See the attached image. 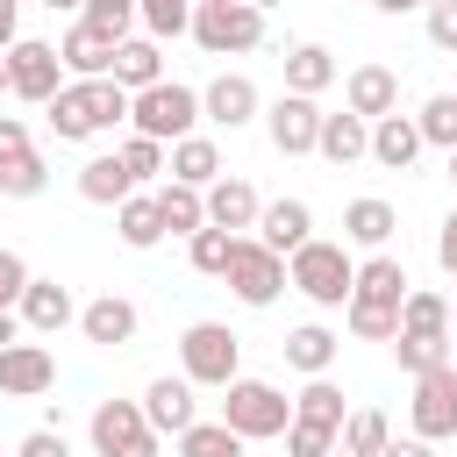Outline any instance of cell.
<instances>
[{
  "instance_id": "43",
  "label": "cell",
  "mask_w": 457,
  "mask_h": 457,
  "mask_svg": "<svg viewBox=\"0 0 457 457\" xmlns=\"http://www.w3.org/2000/svg\"><path fill=\"white\" fill-rule=\"evenodd\" d=\"M343 443V428H328V421H293L286 428V457H328Z\"/></svg>"
},
{
  "instance_id": "54",
  "label": "cell",
  "mask_w": 457,
  "mask_h": 457,
  "mask_svg": "<svg viewBox=\"0 0 457 457\" xmlns=\"http://www.w3.org/2000/svg\"><path fill=\"white\" fill-rule=\"evenodd\" d=\"M7 93H14V86H7V57H0V100H7Z\"/></svg>"
},
{
  "instance_id": "52",
  "label": "cell",
  "mask_w": 457,
  "mask_h": 457,
  "mask_svg": "<svg viewBox=\"0 0 457 457\" xmlns=\"http://www.w3.org/2000/svg\"><path fill=\"white\" fill-rule=\"evenodd\" d=\"M371 7H378V14H414L421 0H371Z\"/></svg>"
},
{
  "instance_id": "23",
  "label": "cell",
  "mask_w": 457,
  "mask_h": 457,
  "mask_svg": "<svg viewBox=\"0 0 457 457\" xmlns=\"http://www.w3.org/2000/svg\"><path fill=\"white\" fill-rule=\"evenodd\" d=\"M314 157L336 164V171L357 164V157H371V121L350 114V107H343V114H321V143H314Z\"/></svg>"
},
{
  "instance_id": "1",
  "label": "cell",
  "mask_w": 457,
  "mask_h": 457,
  "mask_svg": "<svg viewBox=\"0 0 457 457\" xmlns=\"http://www.w3.org/2000/svg\"><path fill=\"white\" fill-rule=\"evenodd\" d=\"M407 293H414L407 264H400L393 250H371V257L357 264V286H350L343 328H350L357 343H393V336H400V300H407Z\"/></svg>"
},
{
  "instance_id": "27",
  "label": "cell",
  "mask_w": 457,
  "mask_h": 457,
  "mask_svg": "<svg viewBox=\"0 0 457 457\" xmlns=\"http://www.w3.org/2000/svg\"><path fill=\"white\" fill-rule=\"evenodd\" d=\"M278 350H286V364H293L300 378H328V364H336L343 336H336V328H321V321H300V328H293Z\"/></svg>"
},
{
  "instance_id": "11",
  "label": "cell",
  "mask_w": 457,
  "mask_h": 457,
  "mask_svg": "<svg viewBox=\"0 0 457 457\" xmlns=\"http://www.w3.org/2000/svg\"><path fill=\"white\" fill-rule=\"evenodd\" d=\"M407 421H414L421 443H450V436H457V364H436V371L414 378Z\"/></svg>"
},
{
  "instance_id": "57",
  "label": "cell",
  "mask_w": 457,
  "mask_h": 457,
  "mask_svg": "<svg viewBox=\"0 0 457 457\" xmlns=\"http://www.w3.org/2000/svg\"><path fill=\"white\" fill-rule=\"evenodd\" d=\"M450 321H457V293H450Z\"/></svg>"
},
{
  "instance_id": "39",
  "label": "cell",
  "mask_w": 457,
  "mask_h": 457,
  "mask_svg": "<svg viewBox=\"0 0 457 457\" xmlns=\"http://www.w3.org/2000/svg\"><path fill=\"white\" fill-rule=\"evenodd\" d=\"M114 150H121V164H129V179H136V186H150V179H164V171H171V150H164V143H150V136H136V129H129Z\"/></svg>"
},
{
  "instance_id": "18",
  "label": "cell",
  "mask_w": 457,
  "mask_h": 457,
  "mask_svg": "<svg viewBox=\"0 0 457 457\" xmlns=\"http://www.w3.org/2000/svg\"><path fill=\"white\" fill-rule=\"evenodd\" d=\"M257 243L278 250V257L307 250V243H314V207H307V200H264V214H257Z\"/></svg>"
},
{
  "instance_id": "10",
  "label": "cell",
  "mask_w": 457,
  "mask_h": 457,
  "mask_svg": "<svg viewBox=\"0 0 457 457\" xmlns=\"http://www.w3.org/2000/svg\"><path fill=\"white\" fill-rule=\"evenodd\" d=\"M286 286H293V278H286V257H278V250H264L257 236H236V257H228V293H236L243 307H271Z\"/></svg>"
},
{
  "instance_id": "44",
  "label": "cell",
  "mask_w": 457,
  "mask_h": 457,
  "mask_svg": "<svg viewBox=\"0 0 457 457\" xmlns=\"http://www.w3.org/2000/svg\"><path fill=\"white\" fill-rule=\"evenodd\" d=\"M29 278H36V271H29V257L0 243V307H21V293H29Z\"/></svg>"
},
{
  "instance_id": "59",
  "label": "cell",
  "mask_w": 457,
  "mask_h": 457,
  "mask_svg": "<svg viewBox=\"0 0 457 457\" xmlns=\"http://www.w3.org/2000/svg\"><path fill=\"white\" fill-rule=\"evenodd\" d=\"M450 364H457V343H450Z\"/></svg>"
},
{
  "instance_id": "25",
  "label": "cell",
  "mask_w": 457,
  "mask_h": 457,
  "mask_svg": "<svg viewBox=\"0 0 457 457\" xmlns=\"http://www.w3.org/2000/svg\"><path fill=\"white\" fill-rule=\"evenodd\" d=\"M107 79H114V86H121V93L136 100V93L164 86V50H157L150 36H129V43L114 50V71H107Z\"/></svg>"
},
{
  "instance_id": "53",
  "label": "cell",
  "mask_w": 457,
  "mask_h": 457,
  "mask_svg": "<svg viewBox=\"0 0 457 457\" xmlns=\"http://www.w3.org/2000/svg\"><path fill=\"white\" fill-rule=\"evenodd\" d=\"M43 7H50V14H57V7H64V14H86V0H43Z\"/></svg>"
},
{
  "instance_id": "41",
  "label": "cell",
  "mask_w": 457,
  "mask_h": 457,
  "mask_svg": "<svg viewBox=\"0 0 457 457\" xmlns=\"http://www.w3.org/2000/svg\"><path fill=\"white\" fill-rule=\"evenodd\" d=\"M50 186V164L29 150V157H14V164H0V200H36Z\"/></svg>"
},
{
  "instance_id": "30",
  "label": "cell",
  "mask_w": 457,
  "mask_h": 457,
  "mask_svg": "<svg viewBox=\"0 0 457 457\" xmlns=\"http://www.w3.org/2000/svg\"><path fill=\"white\" fill-rule=\"evenodd\" d=\"M157 214H164V236H200V228H207V193L164 179V186H157Z\"/></svg>"
},
{
  "instance_id": "15",
  "label": "cell",
  "mask_w": 457,
  "mask_h": 457,
  "mask_svg": "<svg viewBox=\"0 0 457 457\" xmlns=\"http://www.w3.org/2000/svg\"><path fill=\"white\" fill-rule=\"evenodd\" d=\"M57 386V357L43 343H7L0 350V393L7 400H43Z\"/></svg>"
},
{
  "instance_id": "12",
  "label": "cell",
  "mask_w": 457,
  "mask_h": 457,
  "mask_svg": "<svg viewBox=\"0 0 457 457\" xmlns=\"http://www.w3.org/2000/svg\"><path fill=\"white\" fill-rule=\"evenodd\" d=\"M200 114L214 121V129H250V121H264V93H257V79L250 71H221V79H207L200 86Z\"/></svg>"
},
{
  "instance_id": "3",
  "label": "cell",
  "mask_w": 457,
  "mask_h": 457,
  "mask_svg": "<svg viewBox=\"0 0 457 457\" xmlns=\"http://www.w3.org/2000/svg\"><path fill=\"white\" fill-rule=\"evenodd\" d=\"M286 278H293V293H300V300H314V307H350L357 257H350V243L314 236L307 250H293V257H286Z\"/></svg>"
},
{
  "instance_id": "31",
  "label": "cell",
  "mask_w": 457,
  "mask_h": 457,
  "mask_svg": "<svg viewBox=\"0 0 457 457\" xmlns=\"http://www.w3.org/2000/svg\"><path fill=\"white\" fill-rule=\"evenodd\" d=\"M114 236H121L129 250H157V243H164V214H157V193H129V200L114 207Z\"/></svg>"
},
{
  "instance_id": "34",
  "label": "cell",
  "mask_w": 457,
  "mask_h": 457,
  "mask_svg": "<svg viewBox=\"0 0 457 457\" xmlns=\"http://www.w3.org/2000/svg\"><path fill=\"white\" fill-rule=\"evenodd\" d=\"M228 257H236V236L228 228H200V236H186V264L200 271V278H228Z\"/></svg>"
},
{
  "instance_id": "45",
  "label": "cell",
  "mask_w": 457,
  "mask_h": 457,
  "mask_svg": "<svg viewBox=\"0 0 457 457\" xmlns=\"http://www.w3.org/2000/svg\"><path fill=\"white\" fill-rule=\"evenodd\" d=\"M421 14H428V43L457 57V0H436V7H421Z\"/></svg>"
},
{
  "instance_id": "24",
  "label": "cell",
  "mask_w": 457,
  "mask_h": 457,
  "mask_svg": "<svg viewBox=\"0 0 457 457\" xmlns=\"http://www.w3.org/2000/svg\"><path fill=\"white\" fill-rule=\"evenodd\" d=\"M129 193H143V186L129 179L121 150H100V157H86V164H79V200H93V207H121Z\"/></svg>"
},
{
  "instance_id": "47",
  "label": "cell",
  "mask_w": 457,
  "mask_h": 457,
  "mask_svg": "<svg viewBox=\"0 0 457 457\" xmlns=\"http://www.w3.org/2000/svg\"><path fill=\"white\" fill-rule=\"evenodd\" d=\"M36 143H29V121L21 114H0V164H14V157H29Z\"/></svg>"
},
{
  "instance_id": "33",
  "label": "cell",
  "mask_w": 457,
  "mask_h": 457,
  "mask_svg": "<svg viewBox=\"0 0 457 457\" xmlns=\"http://www.w3.org/2000/svg\"><path fill=\"white\" fill-rule=\"evenodd\" d=\"M293 421H328V428H343V421H350L343 386H336V378H307V386L293 393Z\"/></svg>"
},
{
  "instance_id": "32",
  "label": "cell",
  "mask_w": 457,
  "mask_h": 457,
  "mask_svg": "<svg viewBox=\"0 0 457 457\" xmlns=\"http://www.w3.org/2000/svg\"><path fill=\"white\" fill-rule=\"evenodd\" d=\"M400 336H450V293L414 286V293L400 300Z\"/></svg>"
},
{
  "instance_id": "51",
  "label": "cell",
  "mask_w": 457,
  "mask_h": 457,
  "mask_svg": "<svg viewBox=\"0 0 457 457\" xmlns=\"http://www.w3.org/2000/svg\"><path fill=\"white\" fill-rule=\"evenodd\" d=\"M7 343H21V314H14V307H0V350H7Z\"/></svg>"
},
{
  "instance_id": "35",
  "label": "cell",
  "mask_w": 457,
  "mask_h": 457,
  "mask_svg": "<svg viewBox=\"0 0 457 457\" xmlns=\"http://www.w3.org/2000/svg\"><path fill=\"white\" fill-rule=\"evenodd\" d=\"M386 443H393L386 407H350V421H343V450H350V457H378Z\"/></svg>"
},
{
  "instance_id": "26",
  "label": "cell",
  "mask_w": 457,
  "mask_h": 457,
  "mask_svg": "<svg viewBox=\"0 0 457 457\" xmlns=\"http://www.w3.org/2000/svg\"><path fill=\"white\" fill-rule=\"evenodd\" d=\"M393 228H400V214H393V200H378V193H364V200L343 207V243H357V250H386Z\"/></svg>"
},
{
  "instance_id": "16",
  "label": "cell",
  "mask_w": 457,
  "mask_h": 457,
  "mask_svg": "<svg viewBox=\"0 0 457 457\" xmlns=\"http://www.w3.org/2000/svg\"><path fill=\"white\" fill-rule=\"evenodd\" d=\"M343 107L364 114V121L400 114V71H393V64H350V79H343Z\"/></svg>"
},
{
  "instance_id": "40",
  "label": "cell",
  "mask_w": 457,
  "mask_h": 457,
  "mask_svg": "<svg viewBox=\"0 0 457 457\" xmlns=\"http://www.w3.org/2000/svg\"><path fill=\"white\" fill-rule=\"evenodd\" d=\"M393 364H400L407 378H421V371L450 364V336H393Z\"/></svg>"
},
{
  "instance_id": "48",
  "label": "cell",
  "mask_w": 457,
  "mask_h": 457,
  "mask_svg": "<svg viewBox=\"0 0 457 457\" xmlns=\"http://www.w3.org/2000/svg\"><path fill=\"white\" fill-rule=\"evenodd\" d=\"M436 264L457 278V207H450V214H443V228H436Z\"/></svg>"
},
{
  "instance_id": "55",
  "label": "cell",
  "mask_w": 457,
  "mask_h": 457,
  "mask_svg": "<svg viewBox=\"0 0 457 457\" xmlns=\"http://www.w3.org/2000/svg\"><path fill=\"white\" fill-rule=\"evenodd\" d=\"M250 7H257V14H271V7H286V0H250Z\"/></svg>"
},
{
  "instance_id": "46",
  "label": "cell",
  "mask_w": 457,
  "mask_h": 457,
  "mask_svg": "<svg viewBox=\"0 0 457 457\" xmlns=\"http://www.w3.org/2000/svg\"><path fill=\"white\" fill-rule=\"evenodd\" d=\"M14 457H71V436H64V428H29V436L14 443Z\"/></svg>"
},
{
  "instance_id": "58",
  "label": "cell",
  "mask_w": 457,
  "mask_h": 457,
  "mask_svg": "<svg viewBox=\"0 0 457 457\" xmlns=\"http://www.w3.org/2000/svg\"><path fill=\"white\" fill-rule=\"evenodd\" d=\"M450 179H457V150H450Z\"/></svg>"
},
{
  "instance_id": "14",
  "label": "cell",
  "mask_w": 457,
  "mask_h": 457,
  "mask_svg": "<svg viewBox=\"0 0 457 457\" xmlns=\"http://www.w3.org/2000/svg\"><path fill=\"white\" fill-rule=\"evenodd\" d=\"M136 328H143V314H136V300H129V293H100V300H86V307H79V336H86V343H100V350H129V343H136Z\"/></svg>"
},
{
  "instance_id": "8",
  "label": "cell",
  "mask_w": 457,
  "mask_h": 457,
  "mask_svg": "<svg viewBox=\"0 0 457 457\" xmlns=\"http://www.w3.org/2000/svg\"><path fill=\"white\" fill-rule=\"evenodd\" d=\"M86 436H93V457H157V428H150L143 400H100Z\"/></svg>"
},
{
  "instance_id": "13",
  "label": "cell",
  "mask_w": 457,
  "mask_h": 457,
  "mask_svg": "<svg viewBox=\"0 0 457 457\" xmlns=\"http://www.w3.org/2000/svg\"><path fill=\"white\" fill-rule=\"evenodd\" d=\"M264 136H271L278 157H307L321 143V107L300 100V93H278V100H264Z\"/></svg>"
},
{
  "instance_id": "28",
  "label": "cell",
  "mask_w": 457,
  "mask_h": 457,
  "mask_svg": "<svg viewBox=\"0 0 457 457\" xmlns=\"http://www.w3.org/2000/svg\"><path fill=\"white\" fill-rule=\"evenodd\" d=\"M421 150H428V143H421L414 114H386V121H371V164H386V171H407Z\"/></svg>"
},
{
  "instance_id": "19",
  "label": "cell",
  "mask_w": 457,
  "mask_h": 457,
  "mask_svg": "<svg viewBox=\"0 0 457 457\" xmlns=\"http://www.w3.org/2000/svg\"><path fill=\"white\" fill-rule=\"evenodd\" d=\"M257 214H264V200H257L250 179H214V186H207V221H214V228L257 236Z\"/></svg>"
},
{
  "instance_id": "50",
  "label": "cell",
  "mask_w": 457,
  "mask_h": 457,
  "mask_svg": "<svg viewBox=\"0 0 457 457\" xmlns=\"http://www.w3.org/2000/svg\"><path fill=\"white\" fill-rule=\"evenodd\" d=\"M378 457H436V443H421V436H407V443H400V436H393Z\"/></svg>"
},
{
  "instance_id": "5",
  "label": "cell",
  "mask_w": 457,
  "mask_h": 457,
  "mask_svg": "<svg viewBox=\"0 0 457 457\" xmlns=\"http://www.w3.org/2000/svg\"><path fill=\"white\" fill-rule=\"evenodd\" d=\"M221 393H228V400H221V421H228L243 443H271V436L293 428V400H286L271 378H228Z\"/></svg>"
},
{
  "instance_id": "38",
  "label": "cell",
  "mask_w": 457,
  "mask_h": 457,
  "mask_svg": "<svg viewBox=\"0 0 457 457\" xmlns=\"http://www.w3.org/2000/svg\"><path fill=\"white\" fill-rule=\"evenodd\" d=\"M193 7H200V0H143L136 21H143L150 43H164V36H193Z\"/></svg>"
},
{
  "instance_id": "42",
  "label": "cell",
  "mask_w": 457,
  "mask_h": 457,
  "mask_svg": "<svg viewBox=\"0 0 457 457\" xmlns=\"http://www.w3.org/2000/svg\"><path fill=\"white\" fill-rule=\"evenodd\" d=\"M136 7L143 0H86V29H100V36H114V43H129V29H136Z\"/></svg>"
},
{
  "instance_id": "4",
  "label": "cell",
  "mask_w": 457,
  "mask_h": 457,
  "mask_svg": "<svg viewBox=\"0 0 457 457\" xmlns=\"http://www.w3.org/2000/svg\"><path fill=\"white\" fill-rule=\"evenodd\" d=\"M200 93L193 86H179V79H164V86H150V93H136L129 100V129L136 136H150V143H186V136H200Z\"/></svg>"
},
{
  "instance_id": "21",
  "label": "cell",
  "mask_w": 457,
  "mask_h": 457,
  "mask_svg": "<svg viewBox=\"0 0 457 457\" xmlns=\"http://www.w3.org/2000/svg\"><path fill=\"white\" fill-rule=\"evenodd\" d=\"M114 36H100V29H86V21H71L64 29V43H57V57H64V79H107L114 71Z\"/></svg>"
},
{
  "instance_id": "2",
  "label": "cell",
  "mask_w": 457,
  "mask_h": 457,
  "mask_svg": "<svg viewBox=\"0 0 457 457\" xmlns=\"http://www.w3.org/2000/svg\"><path fill=\"white\" fill-rule=\"evenodd\" d=\"M43 121H50L57 143H93L100 129H121V121H129V93H121L114 79H71V86L43 107Z\"/></svg>"
},
{
  "instance_id": "22",
  "label": "cell",
  "mask_w": 457,
  "mask_h": 457,
  "mask_svg": "<svg viewBox=\"0 0 457 457\" xmlns=\"http://www.w3.org/2000/svg\"><path fill=\"white\" fill-rule=\"evenodd\" d=\"M336 79H343V64H336V50H328V43H293V50H286V93L321 100Z\"/></svg>"
},
{
  "instance_id": "37",
  "label": "cell",
  "mask_w": 457,
  "mask_h": 457,
  "mask_svg": "<svg viewBox=\"0 0 457 457\" xmlns=\"http://www.w3.org/2000/svg\"><path fill=\"white\" fill-rule=\"evenodd\" d=\"M179 443V457H243V436L228 428V421H193L186 436H171Z\"/></svg>"
},
{
  "instance_id": "56",
  "label": "cell",
  "mask_w": 457,
  "mask_h": 457,
  "mask_svg": "<svg viewBox=\"0 0 457 457\" xmlns=\"http://www.w3.org/2000/svg\"><path fill=\"white\" fill-rule=\"evenodd\" d=\"M328 457H350V450H343V443H336V450H328Z\"/></svg>"
},
{
  "instance_id": "17",
  "label": "cell",
  "mask_w": 457,
  "mask_h": 457,
  "mask_svg": "<svg viewBox=\"0 0 457 457\" xmlns=\"http://www.w3.org/2000/svg\"><path fill=\"white\" fill-rule=\"evenodd\" d=\"M193 393H200L193 378H171V371L150 378V386H143V414H150V428H157V436H186V428L200 421V400H193Z\"/></svg>"
},
{
  "instance_id": "36",
  "label": "cell",
  "mask_w": 457,
  "mask_h": 457,
  "mask_svg": "<svg viewBox=\"0 0 457 457\" xmlns=\"http://www.w3.org/2000/svg\"><path fill=\"white\" fill-rule=\"evenodd\" d=\"M414 129H421L428 150H457V93H428L421 114H414Z\"/></svg>"
},
{
  "instance_id": "9",
  "label": "cell",
  "mask_w": 457,
  "mask_h": 457,
  "mask_svg": "<svg viewBox=\"0 0 457 457\" xmlns=\"http://www.w3.org/2000/svg\"><path fill=\"white\" fill-rule=\"evenodd\" d=\"M7 86H14V100H29V107H50L71 79H64V57H57V43H43V36H21L14 50H7Z\"/></svg>"
},
{
  "instance_id": "6",
  "label": "cell",
  "mask_w": 457,
  "mask_h": 457,
  "mask_svg": "<svg viewBox=\"0 0 457 457\" xmlns=\"http://www.w3.org/2000/svg\"><path fill=\"white\" fill-rule=\"evenodd\" d=\"M179 378H193V386H228V378H243V336H236L228 321H193V328L179 336Z\"/></svg>"
},
{
  "instance_id": "20",
  "label": "cell",
  "mask_w": 457,
  "mask_h": 457,
  "mask_svg": "<svg viewBox=\"0 0 457 457\" xmlns=\"http://www.w3.org/2000/svg\"><path fill=\"white\" fill-rule=\"evenodd\" d=\"M21 328H36V336H57V328H71L79 321V300H71V286H57V278H29V293H21Z\"/></svg>"
},
{
  "instance_id": "7",
  "label": "cell",
  "mask_w": 457,
  "mask_h": 457,
  "mask_svg": "<svg viewBox=\"0 0 457 457\" xmlns=\"http://www.w3.org/2000/svg\"><path fill=\"white\" fill-rule=\"evenodd\" d=\"M193 43L207 57H243V50L264 43V14L250 0H200L193 7Z\"/></svg>"
},
{
  "instance_id": "49",
  "label": "cell",
  "mask_w": 457,
  "mask_h": 457,
  "mask_svg": "<svg viewBox=\"0 0 457 457\" xmlns=\"http://www.w3.org/2000/svg\"><path fill=\"white\" fill-rule=\"evenodd\" d=\"M21 43V0H0V57Z\"/></svg>"
},
{
  "instance_id": "29",
  "label": "cell",
  "mask_w": 457,
  "mask_h": 457,
  "mask_svg": "<svg viewBox=\"0 0 457 457\" xmlns=\"http://www.w3.org/2000/svg\"><path fill=\"white\" fill-rule=\"evenodd\" d=\"M164 179L207 193L214 179H228V171H221V143H214V136H186V143H171V171H164Z\"/></svg>"
},
{
  "instance_id": "60",
  "label": "cell",
  "mask_w": 457,
  "mask_h": 457,
  "mask_svg": "<svg viewBox=\"0 0 457 457\" xmlns=\"http://www.w3.org/2000/svg\"><path fill=\"white\" fill-rule=\"evenodd\" d=\"M421 7H436V0H421Z\"/></svg>"
}]
</instances>
